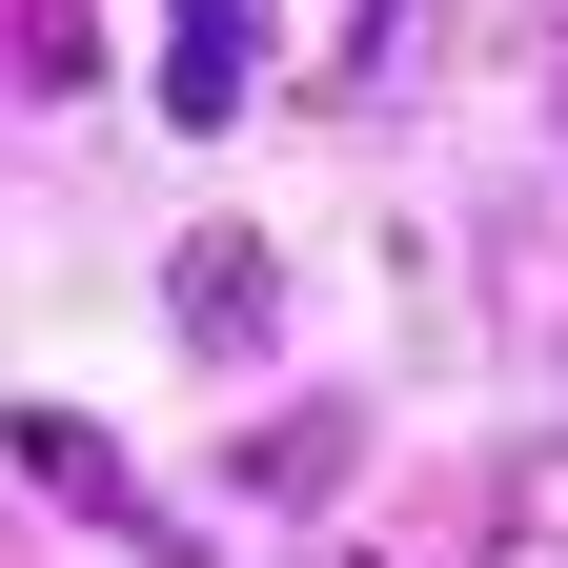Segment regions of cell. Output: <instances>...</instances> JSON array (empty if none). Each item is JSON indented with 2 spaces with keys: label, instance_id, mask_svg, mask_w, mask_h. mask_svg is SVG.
Wrapping results in <instances>:
<instances>
[{
  "label": "cell",
  "instance_id": "6da1fadb",
  "mask_svg": "<svg viewBox=\"0 0 568 568\" xmlns=\"http://www.w3.org/2000/svg\"><path fill=\"white\" fill-rule=\"evenodd\" d=\"M0 467H21V487H41V508H82V528H122V548H183L163 508H142V467L102 447V426H82V406H21V426H0Z\"/></svg>",
  "mask_w": 568,
  "mask_h": 568
},
{
  "label": "cell",
  "instance_id": "277c9868",
  "mask_svg": "<svg viewBox=\"0 0 568 568\" xmlns=\"http://www.w3.org/2000/svg\"><path fill=\"white\" fill-rule=\"evenodd\" d=\"M264 82V0H163V122L224 142V102Z\"/></svg>",
  "mask_w": 568,
  "mask_h": 568
},
{
  "label": "cell",
  "instance_id": "7a4b0ae2",
  "mask_svg": "<svg viewBox=\"0 0 568 568\" xmlns=\"http://www.w3.org/2000/svg\"><path fill=\"white\" fill-rule=\"evenodd\" d=\"M163 325L203 345V366H264V325H284V264H264L244 224H203V244L163 264Z\"/></svg>",
  "mask_w": 568,
  "mask_h": 568
},
{
  "label": "cell",
  "instance_id": "52a82bcc",
  "mask_svg": "<svg viewBox=\"0 0 568 568\" xmlns=\"http://www.w3.org/2000/svg\"><path fill=\"white\" fill-rule=\"evenodd\" d=\"M0 41H21V82H61V102L102 82V0H0Z\"/></svg>",
  "mask_w": 568,
  "mask_h": 568
},
{
  "label": "cell",
  "instance_id": "ba28073f",
  "mask_svg": "<svg viewBox=\"0 0 568 568\" xmlns=\"http://www.w3.org/2000/svg\"><path fill=\"white\" fill-rule=\"evenodd\" d=\"M548 122H568V61H548Z\"/></svg>",
  "mask_w": 568,
  "mask_h": 568
},
{
  "label": "cell",
  "instance_id": "8992f818",
  "mask_svg": "<svg viewBox=\"0 0 568 568\" xmlns=\"http://www.w3.org/2000/svg\"><path fill=\"white\" fill-rule=\"evenodd\" d=\"M244 487H264V508H325V487H345V406H284L244 447Z\"/></svg>",
  "mask_w": 568,
  "mask_h": 568
},
{
  "label": "cell",
  "instance_id": "3957f363",
  "mask_svg": "<svg viewBox=\"0 0 568 568\" xmlns=\"http://www.w3.org/2000/svg\"><path fill=\"white\" fill-rule=\"evenodd\" d=\"M386 21H406V0H264V82H284V102H366Z\"/></svg>",
  "mask_w": 568,
  "mask_h": 568
},
{
  "label": "cell",
  "instance_id": "5b68a950",
  "mask_svg": "<svg viewBox=\"0 0 568 568\" xmlns=\"http://www.w3.org/2000/svg\"><path fill=\"white\" fill-rule=\"evenodd\" d=\"M487 568H568V447H508V487H487Z\"/></svg>",
  "mask_w": 568,
  "mask_h": 568
}]
</instances>
